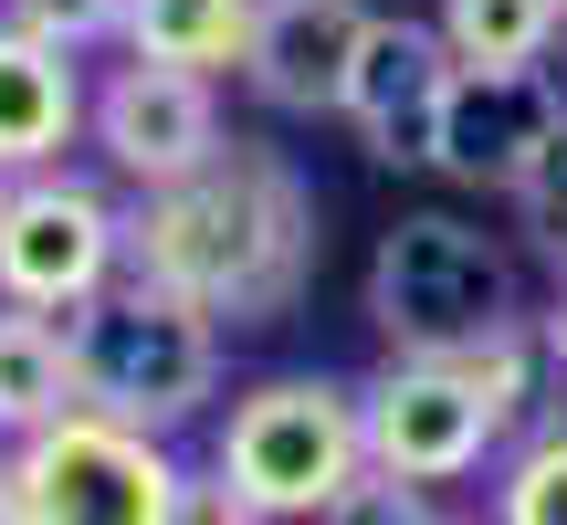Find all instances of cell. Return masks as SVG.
I'll return each mask as SVG.
<instances>
[{"instance_id":"obj_1","label":"cell","mask_w":567,"mask_h":525,"mask_svg":"<svg viewBox=\"0 0 567 525\" xmlns=\"http://www.w3.org/2000/svg\"><path fill=\"white\" fill-rule=\"evenodd\" d=\"M316 179L284 147L231 137L210 168L168 189H137L126 210V274L168 284V295L210 305L221 326H274L316 284Z\"/></svg>"},{"instance_id":"obj_2","label":"cell","mask_w":567,"mask_h":525,"mask_svg":"<svg viewBox=\"0 0 567 525\" xmlns=\"http://www.w3.org/2000/svg\"><path fill=\"white\" fill-rule=\"evenodd\" d=\"M221 337L231 326L210 305L168 295L147 274H116L105 295H84L63 316V347H74V400L105 410V421L137 431H179L221 400Z\"/></svg>"},{"instance_id":"obj_3","label":"cell","mask_w":567,"mask_h":525,"mask_svg":"<svg viewBox=\"0 0 567 525\" xmlns=\"http://www.w3.org/2000/svg\"><path fill=\"white\" fill-rule=\"evenodd\" d=\"M368 326H379L389 358H452V347L515 326V253L494 231H473L463 210H400L368 253V284H358Z\"/></svg>"},{"instance_id":"obj_4","label":"cell","mask_w":567,"mask_h":525,"mask_svg":"<svg viewBox=\"0 0 567 525\" xmlns=\"http://www.w3.org/2000/svg\"><path fill=\"white\" fill-rule=\"evenodd\" d=\"M210 463H221L274 525H316V515L368 473L358 379H316V368L252 379L243 400L221 410V431H210Z\"/></svg>"},{"instance_id":"obj_5","label":"cell","mask_w":567,"mask_h":525,"mask_svg":"<svg viewBox=\"0 0 567 525\" xmlns=\"http://www.w3.org/2000/svg\"><path fill=\"white\" fill-rule=\"evenodd\" d=\"M179 452L168 431L63 410L32 442L0 452V525H168L179 515Z\"/></svg>"},{"instance_id":"obj_6","label":"cell","mask_w":567,"mask_h":525,"mask_svg":"<svg viewBox=\"0 0 567 525\" xmlns=\"http://www.w3.org/2000/svg\"><path fill=\"white\" fill-rule=\"evenodd\" d=\"M126 274V210L84 168H21L0 179V305L74 316Z\"/></svg>"},{"instance_id":"obj_7","label":"cell","mask_w":567,"mask_h":525,"mask_svg":"<svg viewBox=\"0 0 567 525\" xmlns=\"http://www.w3.org/2000/svg\"><path fill=\"white\" fill-rule=\"evenodd\" d=\"M358 421H368V463L431 494L473 484L515 442V421L463 379V358H389L379 379H358Z\"/></svg>"},{"instance_id":"obj_8","label":"cell","mask_w":567,"mask_h":525,"mask_svg":"<svg viewBox=\"0 0 567 525\" xmlns=\"http://www.w3.org/2000/svg\"><path fill=\"white\" fill-rule=\"evenodd\" d=\"M84 137H95L105 179H126V189H168V179H189V168H210L231 147L221 137V84L189 74V63H147V53H126L95 84Z\"/></svg>"},{"instance_id":"obj_9","label":"cell","mask_w":567,"mask_h":525,"mask_svg":"<svg viewBox=\"0 0 567 525\" xmlns=\"http://www.w3.org/2000/svg\"><path fill=\"white\" fill-rule=\"evenodd\" d=\"M567 137V74L557 63H452L442 95V147L431 168L463 189H526V168Z\"/></svg>"},{"instance_id":"obj_10","label":"cell","mask_w":567,"mask_h":525,"mask_svg":"<svg viewBox=\"0 0 567 525\" xmlns=\"http://www.w3.org/2000/svg\"><path fill=\"white\" fill-rule=\"evenodd\" d=\"M442 95H452L442 21L368 11L358 63H347V95H337V126H358V147L379 168H431V147H442Z\"/></svg>"},{"instance_id":"obj_11","label":"cell","mask_w":567,"mask_h":525,"mask_svg":"<svg viewBox=\"0 0 567 525\" xmlns=\"http://www.w3.org/2000/svg\"><path fill=\"white\" fill-rule=\"evenodd\" d=\"M358 32H368V0H264V32H252V63H243L252 105H274V116H337Z\"/></svg>"},{"instance_id":"obj_12","label":"cell","mask_w":567,"mask_h":525,"mask_svg":"<svg viewBox=\"0 0 567 525\" xmlns=\"http://www.w3.org/2000/svg\"><path fill=\"white\" fill-rule=\"evenodd\" d=\"M84 105H95L84 53H63V42L0 21V179H21V168H63V147L84 137Z\"/></svg>"},{"instance_id":"obj_13","label":"cell","mask_w":567,"mask_h":525,"mask_svg":"<svg viewBox=\"0 0 567 525\" xmlns=\"http://www.w3.org/2000/svg\"><path fill=\"white\" fill-rule=\"evenodd\" d=\"M252 32H264V0H137L126 11V53L147 63H189V74H243Z\"/></svg>"},{"instance_id":"obj_14","label":"cell","mask_w":567,"mask_h":525,"mask_svg":"<svg viewBox=\"0 0 567 525\" xmlns=\"http://www.w3.org/2000/svg\"><path fill=\"white\" fill-rule=\"evenodd\" d=\"M74 400V347H63V316H32V305H0V442H32L42 421H63Z\"/></svg>"},{"instance_id":"obj_15","label":"cell","mask_w":567,"mask_h":525,"mask_svg":"<svg viewBox=\"0 0 567 525\" xmlns=\"http://www.w3.org/2000/svg\"><path fill=\"white\" fill-rule=\"evenodd\" d=\"M442 42L452 63H547L567 32V0H442Z\"/></svg>"},{"instance_id":"obj_16","label":"cell","mask_w":567,"mask_h":525,"mask_svg":"<svg viewBox=\"0 0 567 525\" xmlns=\"http://www.w3.org/2000/svg\"><path fill=\"white\" fill-rule=\"evenodd\" d=\"M494 525H567V421H536L526 442L505 452Z\"/></svg>"},{"instance_id":"obj_17","label":"cell","mask_w":567,"mask_h":525,"mask_svg":"<svg viewBox=\"0 0 567 525\" xmlns=\"http://www.w3.org/2000/svg\"><path fill=\"white\" fill-rule=\"evenodd\" d=\"M126 11H137V0H0V21L63 42V53H105V42H126Z\"/></svg>"},{"instance_id":"obj_18","label":"cell","mask_w":567,"mask_h":525,"mask_svg":"<svg viewBox=\"0 0 567 525\" xmlns=\"http://www.w3.org/2000/svg\"><path fill=\"white\" fill-rule=\"evenodd\" d=\"M431 515H442V494H431V484H400V473L368 463V473H358V484H347L316 525H431Z\"/></svg>"},{"instance_id":"obj_19","label":"cell","mask_w":567,"mask_h":525,"mask_svg":"<svg viewBox=\"0 0 567 525\" xmlns=\"http://www.w3.org/2000/svg\"><path fill=\"white\" fill-rule=\"evenodd\" d=\"M515 210H526V231H536V253L567 274V137L547 147V158L526 168V189H515Z\"/></svg>"},{"instance_id":"obj_20","label":"cell","mask_w":567,"mask_h":525,"mask_svg":"<svg viewBox=\"0 0 567 525\" xmlns=\"http://www.w3.org/2000/svg\"><path fill=\"white\" fill-rule=\"evenodd\" d=\"M168 525H274V515L252 505L221 463H200V473H179V515H168Z\"/></svg>"},{"instance_id":"obj_21","label":"cell","mask_w":567,"mask_h":525,"mask_svg":"<svg viewBox=\"0 0 567 525\" xmlns=\"http://www.w3.org/2000/svg\"><path fill=\"white\" fill-rule=\"evenodd\" d=\"M536 337H547V368H557V379H567V295L547 305V316H536Z\"/></svg>"},{"instance_id":"obj_22","label":"cell","mask_w":567,"mask_h":525,"mask_svg":"<svg viewBox=\"0 0 567 525\" xmlns=\"http://www.w3.org/2000/svg\"><path fill=\"white\" fill-rule=\"evenodd\" d=\"M431 525H463V515H431Z\"/></svg>"},{"instance_id":"obj_23","label":"cell","mask_w":567,"mask_h":525,"mask_svg":"<svg viewBox=\"0 0 567 525\" xmlns=\"http://www.w3.org/2000/svg\"><path fill=\"white\" fill-rule=\"evenodd\" d=\"M0 452H11V442H0Z\"/></svg>"}]
</instances>
